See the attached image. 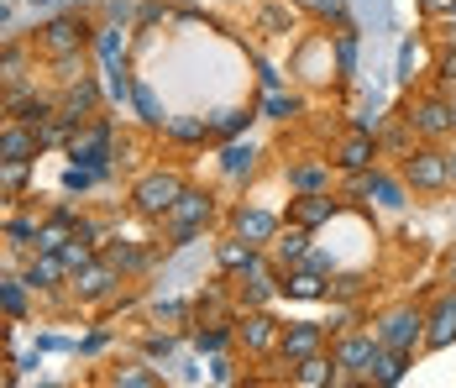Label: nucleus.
Instances as JSON below:
<instances>
[{
	"label": "nucleus",
	"mask_w": 456,
	"mask_h": 388,
	"mask_svg": "<svg viewBox=\"0 0 456 388\" xmlns=\"http://www.w3.org/2000/svg\"><path fill=\"white\" fill-rule=\"evenodd\" d=\"M452 284H456V262H452Z\"/></svg>",
	"instance_id": "obj_46"
},
{
	"label": "nucleus",
	"mask_w": 456,
	"mask_h": 388,
	"mask_svg": "<svg viewBox=\"0 0 456 388\" xmlns=\"http://www.w3.org/2000/svg\"><path fill=\"white\" fill-rule=\"evenodd\" d=\"M372 153H378V147H372V136H367V131L357 127L352 136H346V142H341V153H336V163H341L346 173H362V169H372Z\"/></svg>",
	"instance_id": "obj_20"
},
{
	"label": "nucleus",
	"mask_w": 456,
	"mask_h": 388,
	"mask_svg": "<svg viewBox=\"0 0 456 388\" xmlns=\"http://www.w3.org/2000/svg\"><path fill=\"white\" fill-rule=\"evenodd\" d=\"M278 289H283V294H294V300H320V294H325V273H320V268H310V262H299V268H294Z\"/></svg>",
	"instance_id": "obj_21"
},
{
	"label": "nucleus",
	"mask_w": 456,
	"mask_h": 388,
	"mask_svg": "<svg viewBox=\"0 0 456 388\" xmlns=\"http://www.w3.org/2000/svg\"><path fill=\"white\" fill-rule=\"evenodd\" d=\"M268 252H273V262L278 268H289V262H299L305 252H310V226H278V236L268 242Z\"/></svg>",
	"instance_id": "obj_16"
},
{
	"label": "nucleus",
	"mask_w": 456,
	"mask_h": 388,
	"mask_svg": "<svg viewBox=\"0 0 456 388\" xmlns=\"http://www.w3.org/2000/svg\"><path fill=\"white\" fill-rule=\"evenodd\" d=\"M378 346H394V351H414V346L425 342V315L414 310V304H399V310H388L383 320H378Z\"/></svg>",
	"instance_id": "obj_3"
},
{
	"label": "nucleus",
	"mask_w": 456,
	"mask_h": 388,
	"mask_svg": "<svg viewBox=\"0 0 456 388\" xmlns=\"http://www.w3.org/2000/svg\"><path fill=\"white\" fill-rule=\"evenodd\" d=\"M210 378H216V384H231V362H226V357H216V362H210Z\"/></svg>",
	"instance_id": "obj_41"
},
{
	"label": "nucleus",
	"mask_w": 456,
	"mask_h": 388,
	"mask_svg": "<svg viewBox=\"0 0 456 388\" xmlns=\"http://www.w3.org/2000/svg\"><path fill=\"white\" fill-rule=\"evenodd\" d=\"M289 184H294L299 194H320V189H325V169H320V163H305V169H289Z\"/></svg>",
	"instance_id": "obj_30"
},
{
	"label": "nucleus",
	"mask_w": 456,
	"mask_h": 388,
	"mask_svg": "<svg viewBox=\"0 0 456 388\" xmlns=\"http://www.w3.org/2000/svg\"><path fill=\"white\" fill-rule=\"evenodd\" d=\"M252 252H257V247H252V242H241V236H231V242H221V247H216V258H221V268H226V273H241Z\"/></svg>",
	"instance_id": "obj_26"
},
{
	"label": "nucleus",
	"mask_w": 456,
	"mask_h": 388,
	"mask_svg": "<svg viewBox=\"0 0 456 388\" xmlns=\"http://www.w3.org/2000/svg\"><path fill=\"white\" fill-rule=\"evenodd\" d=\"M105 262H110L116 273H142V268L152 262V252H147L142 242H105Z\"/></svg>",
	"instance_id": "obj_22"
},
{
	"label": "nucleus",
	"mask_w": 456,
	"mask_h": 388,
	"mask_svg": "<svg viewBox=\"0 0 456 388\" xmlns=\"http://www.w3.org/2000/svg\"><path fill=\"white\" fill-rule=\"evenodd\" d=\"M372 351H378V336H367V331H341V336H336V346H330V362H336L341 373L362 378L367 362H372Z\"/></svg>",
	"instance_id": "obj_7"
},
{
	"label": "nucleus",
	"mask_w": 456,
	"mask_h": 388,
	"mask_svg": "<svg viewBox=\"0 0 456 388\" xmlns=\"http://www.w3.org/2000/svg\"><path fill=\"white\" fill-rule=\"evenodd\" d=\"M404 184H414V189H446L452 184V163H446V153H436V147H419V153H410L404 158Z\"/></svg>",
	"instance_id": "obj_4"
},
{
	"label": "nucleus",
	"mask_w": 456,
	"mask_h": 388,
	"mask_svg": "<svg viewBox=\"0 0 456 388\" xmlns=\"http://www.w3.org/2000/svg\"><path fill=\"white\" fill-rule=\"evenodd\" d=\"M116 284H121V273H116L105 258H94L90 268H79V273H74V294H79L85 304L110 300V289H116Z\"/></svg>",
	"instance_id": "obj_10"
},
{
	"label": "nucleus",
	"mask_w": 456,
	"mask_h": 388,
	"mask_svg": "<svg viewBox=\"0 0 456 388\" xmlns=\"http://www.w3.org/2000/svg\"><path fill=\"white\" fill-rule=\"evenodd\" d=\"M0 21H5V5H0Z\"/></svg>",
	"instance_id": "obj_47"
},
{
	"label": "nucleus",
	"mask_w": 456,
	"mask_h": 388,
	"mask_svg": "<svg viewBox=\"0 0 456 388\" xmlns=\"http://www.w3.org/2000/svg\"><path fill=\"white\" fill-rule=\"evenodd\" d=\"M294 384H341V367H336V362H330V357H305V362H294Z\"/></svg>",
	"instance_id": "obj_23"
},
{
	"label": "nucleus",
	"mask_w": 456,
	"mask_h": 388,
	"mask_svg": "<svg viewBox=\"0 0 456 388\" xmlns=\"http://www.w3.org/2000/svg\"><path fill=\"white\" fill-rule=\"evenodd\" d=\"M37 153H43V142H37V131L27 121H5L0 127V163H32Z\"/></svg>",
	"instance_id": "obj_11"
},
{
	"label": "nucleus",
	"mask_w": 456,
	"mask_h": 388,
	"mask_svg": "<svg viewBox=\"0 0 456 388\" xmlns=\"http://www.w3.org/2000/svg\"><path fill=\"white\" fill-rule=\"evenodd\" d=\"M32 5H47V0H32Z\"/></svg>",
	"instance_id": "obj_48"
},
{
	"label": "nucleus",
	"mask_w": 456,
	"mask_h": 388,
	"mask_svg": "<svg viewBox=\"0 0 456 388\" xmlns=\"http://www.w3.org/2000/svg\"><path fill=\"white\" fill-rule=\"evenodd\" d=\"M27 74V47H5L0 53V85H21Z\"/></svg>",
	"instance_id": "obj_28"
},
{
	"label": "nucleus",
	"mask_w": 456,
	"mask_h": 388,
	"mask_svg": "<svg viewBox=\"0 0 456 388\" xmlns=\"http://www.w3.org/2000/svg\"><path fill=\"white\" fill-rule=\"evenodd\" d=\"M336 63H341V74H352L357 69V37H352V27L341 32V43H336Z\"/></svg>",
	"instance_id": "obj_36"
},
{
	"label": "nucleus",
	"mask_w": 456,
	"mask_h": 388,
	"mask_svg": "<svg viewBox=\"0 0 456 388\" xmlns=\"http://www.w3.org/2000/svg\"><path fill=\"white\" fill-rule=\"evenodd\" d=\"M183 189V173L174 169H152V173H142L137 178V189H132V205H137V216H152V220H163L168 216V205L179 200Z\"/></svg>",
	"instance_id": "obj_2"
},
{
	"label": "nucleus",
	"mask_w": 456,
	"mask_h": 388,
	"mask_svg": "<svg viewBox=\"0 0 456 388\" xmlns=\"http://www.w3.org/2000/svg\"><path fill=\"white\" fill-rule=\"evenodd\" d=\"M404 362H410V351H394V346H378L372 351V362H367V384H399L404 378Z\"/></svg>",
	"instance_id": "obj_18"
},
{
	"label": "nucleus",
	"mask_w": 456,
	"mask_h": 388,
	"mask_svg": "<svg viewBox=\"0 0 456 388\" xmlns=\"http://www.w3.org/2000/svg\"><path fill=\"white\" fill-rule=\"evenodd\" d=\"M446 163H452V184H456V153H446Z\"/></svg>",
	"instance_id": "obj_45"
},
{
	"label": "nucleus",
	"mask_w": 456,
	"mask_h": 388,
	"mask_svg": "<svg viewBox=\"0 0 456 388\" xmlns=\"http://www.w3.org/2000/svg\"><path fill=\"white\" fill-rule=\"evenodd\" d=\"M236 236L252 242V247H268L278 236V216H268V211H236Z\"/></svg>",
	"instance_id": "obj_17"
},
{
	"label": "nucleus",
	"mask_w": 456,
	"mask_h": 388,
	"mask_svg": "<svg viewBox=\"0 0 456 388\" xmlns=\"http://www.w3.org/2000/svg\"><path fill=\"white\" fill-rule=\"evenodd\" d=\"M226 173H231V178H241V173H252V147H241V142H231V147H226Z\"/></svg>",
	"instance_id": "obj_35"
},
{
	"label": "nucleus",
	"mask_w": 456,
	"mask_h": 388,
	"mask_svg": "<svg viewBox=\"0 0 456 388\" xmlns=\"http://www.w3.org/2000/svg\"><path fill=\"white\" fill-rule=\"evenodd\" d=\"M116 384H132V388H152V384H158V373H147V367H142V362H137V367H121V373H116Z\"/></svg>",
	"instance_id": "obj_39"
},
{
	"label": "nucleus",
	"mask_w": 456,
	"mask_h": 388,
	"mask_svg": "<svg viewBox=\"0 0 456 388\" xmlns=\"http://www.w3.org/2000/svg\"><path fill=\"white\" fill-rule=\"evenodd\" d=\"M21 278H27V289H32V294H53V289L69 278V268H63L58 252H37V258L27 262V273H21Z\"/></svg>",
	"instance_id": "obj_13"
},
{
	"label": "nucleus",
	"mask_w": 456,
	"mask_h": 388,
	"mask_svg": "<svg viewBox=\"0 0 456 388\" xmlns=\"http://www.w3.org/2000/svg\"><path fill=\"white\" fill-rule=\"evenodd\" d=\"M310 5H315V11H336V5H341V0H310Z\"/></svg>",
	"instance_id": "obj_44"
},
{
	"label": "nucleus",
	"mask_w": 456,
	"mask_h": 388,
	"mask_svg": "<svg viewBox=\"0 0 456 388\" xmlns=\"http://www.w3.org/2000/svg\"><path fill=\"white\" fill-rule=\"evenodd\" d=\"M441 79H446V85H456V53H446V58H441Z\"/></svg>",
	"instance_id": "obj_42"
},
{
	"label": "nucleus",
	"mask_w": 456,
	"mask_h": 388,
	"mask_svg": "<svg viewBox=\"0 0 456 388\" xmlns=\"http://www.w3.org/2000/svg\"><path fill=\"white\" fill-rule=\"evenodd\" d=\"M278 331H283V326H273L268 315H247V320L236 326V342L247 346L252 357H263V351H273L278 346Z\"/></svg>",
	"instance_id": "obj_14"
},
{
	"label": "nucleus",
	"mask_w": 456,
	"mask_h": 388,
	"mask_svg": "<svg viewBox=\"0 0 456 388\" xmlns=\"http://www.w3.org/2000/svg\"><path fill=\"white\" fill-rule=\"evenodd\" d=\"M252 116L247 111H216V121H210V136H236V131L247 127Z\"/></svg>",
	"instance_id": "obj_33"
},
{
	"label": "nucleus",
	"mask_w": 456,
	"mask_h": 388,
	"mask_svg": "<svg viewBox=\"0 0 456 388\" xmlns=\"http://www.w3.org/2000/svg\"><path fill=\"white\" fill-rule=\"evenodd\" d=\"M289 216H294V226H310V231H315V226H325V220L336 216V200H330L325 189H320V194H299Z\"/></svg>",
	"instance_id": "obj_19"
},
{
	"label": "nucleus",
	"mask_w": 456,
	"mask_h": 388,
	"mask_svg": "<svg viewBox=\"0 0 456 388\" xmlns=\"http://www.w3.org/2000/svg\"><path fill=\"white\" fill-rule=\"evenodd\" d=\"M263 111H268L273 121H289V116L299 111V100H294V95H268V100H263Z\"/></svg>",
	"instance_id": "obj_37"
},
{
	"label": "nucleus",
	"mask_w": 456,
	"mask_h": 388,
	"mask_svg": "<svg viewBox=\"0 0 456 388\" xmlns=\"http://www.w3.org/2000/svg\"><path fill=\"white\" fill-rule=\"evenodd\" d=\"M410 127L419 131V136H446V131H456V105L441 100V95H425V100H414Z\"/></svg>",
	"instance_id": "obj_8"
},
{
	"label": "nucleus",
	"mask_w": 456,
	"mask_h": 388,
	"mask_svg": "<svg viewBox=\"0 0 456 388\" xmlns=\"http://www.w3.org/2000/svg\"><path fill=\"white\" fill-rule=\"evenodd\" d=\"M231 336H236V331H226V326H210V331L200 326V331H194V346H200V351H226Z\"/></svg>",
	"instance_id": "obj_32"
},
{
	"label": "nucleus",
	"mask_w": 456,
	"mask_h": 388,
	"mask_svg": "<svg viewBox=\"0 0 456 388\" xmlns=\"http://www.w3.org/2000/svg\"><path fill=\"white\" fill-rule=\"evenodd\" d=\"M325 294H330V300H357V294H362V278H357V273H341Z\"/></svg>",
	"instance_id": "obj_38"
},
{
	"label": "nucleus",
	"mask_w": 456,
	"mask_h": 388,
	"mask_svg": "<svg viewBox=\"0 0 456 388\" xmlns=\"http://www.w3.org/2000/svg\"><path fill=\"white\" fill-rule=\"evenodd\" d=\"M174 346H179V336H174V331H163V336L152 331V336H147V357H168Z\"/></svg>",
	"instance_id": "obj_40"
},
{
	"label": "nucleus",
	"mask_w": 456,
	"mask_h": 388,
	"mask_svg": "<svg viewBox=\"0 0 456 388\" xmlns=\"http://www.w3.org/2000/svg\"><path fill=\"white\" fill-rule=\"evenodd\" d=\"M205 121H163V136L168 142H183V147H194V142H205Z\"/></svg>",
	"instance_id": "obj_29"
},
{
	"label": "nucleus",
	"mask_w": 456,
	"mask_h": 388,
	"mask_svg": "<svg viewBox=\"0 0 456 388\" xmlns=\"http://www.w3.org/2000/svg\"><path fill=\"white\" fill-rule=\"evenodd\" d=\"M132 105L142 111V121H147V127H163V116H158V100H152V89H147V85H132Z\"/></svg>",
	"instance_id": "obj_34"
},
{
	"label": "nucleus",
	"mask_w": 456,
	"mask_h": 388,
	"mask_svg": "<svg viewBox=\"0 0 456 388\" xmlns=\"http://www.w3.org/2000/svg\"><path fill=\"white\" fill-rule=\"evenodd\" d=\"M5 236H11V242H16L21 252H32V247H37V220H32V216L5 220Z\"/></svg>",
	"instance_id": "obj_31"
},
{
	"label": "nucleus",
	"mask_w": 456,
	"mask_h": 388,
	"mask_svg": "<svg viewBox=\"0 0 456 388\" xmlns=\"http://www.w3.org/2000/svg\"><path fill=\"white\" fill-rule=\"evenodd\" d=\"M27 169L32 163H0V200H16L27 189Z\"/></svg>",
	"instance_id": "obj_27"
},
{
	"label": "nucleus",
	"mask_w": 456,
	"mask_h": 388,
	"mask_svg": "<svg viewBox=\"0 0 456 388\" xmlns=\"http://www.w3.org/2000/svg\"><path fill=\"white\" fill-rule=\"evenodd\" d=\"M452 342H456V289H446L436 300V310L425 315V346L441 351V346H452Z\"/></svg>",
	"instance_id": "obj_12"
},
{
	"label": "nucleus",
	"mask_w": 456,
	"mask_h": 388,
	"mask_svg": "<svg viewBox=\"0 0 456 388\" xmlns=\"http://www.w3.org/2000/svg\"><path fill=\"white\" fill-rule=\"evenodd\" d=\"M210 194H200V189H183L179 200L168 205V216H163V236H168V247H189L200 231H205V220H210Z\"/></svg>",
	"instance_id": "obj_1"
},
{
	"label": "nucleus",
	"mask_w": 456,
	"mask_h": 388,
	"mask_svg": "<svg viewBox=\"0 0 456 388\" xmlns=\"http://www.w3.org/2000/svg\"><path fill=\"white\" fill-rule=\"evenodd\" d=\"M94 111H100V85H94L90 74L69 79L63 100H58V116H63L69 127H85V121H94Z\"/></svg>",
	"instance_id": "obj_6"
},
{
	"label": "nucleus",
	"mask_w": 456,
	"mask_h": 388,
	"mask_svg": "<svg viewBox=\"0 0 456 388\" xmlns=\"http://www.w3.org/2000/svg\"><path fill=\"white\" fill-rule=\"evenodd\" d=\"M27 294H32L27 278H0V315L5 320H21L27 315Z\"/></svg>",
	"instance_id": "obj_24"
},
{
	"label": "nucleus",
	"mask_w": 456,
	"mask_h": 388,
	"mask_svg": "<svg viewBox=\"0 0 456 388\" xmlns=\"http://www.w3.org/2000/svg\"><path fill=\"white\" fill-rule=\"evenodd\" d=\"M352 194H372L383 211H404V189L394 184V178H383V173H357V184H352Z\"/></svg>",
	"instance_id": "obj_15"
},
{
	"label": "nucleus",
	"mask_w": 456,
	"mask_h": 388,
	"mask_svg": "<svg viewBox=\"0 0 456 388\" xmlns=\"http://www.w3.org/2000/svg\"><path fill=\"white\" fill-rule=\"evenodd\" d=\"M320 346H325V326H315V320H294V326H283V331H278V351H283L289 362L315 357Z\"/></svg>",
	"instance_id": "obj_9"
},
{
	"label": "nucleus",
	"mask_w": 456,
	"mask_h": 388,
	"mask_svg": "<svg viewBox=\"0 0 456 388\" xmlns=\"http://www.w3.org/2000/svg\"><path fill=\"white\" fill-rule=\"evenodd\" d=\"M58 258H63V268H69V278H74L79 268H90V262H94V242H85V236H69V242L58 247Z\"/></svg>",
	"instance_id": "obj_25"
},
{
	"label": "nucleus",
	"mask_w": 456,
	"mask_h": 388,
	"mask_svg": "<svg viewBox=\"0 0 456 388\" xmlns=\"http://www.w3.org/2000/svg\"><path fill=\"white\" fill-rule=\"evenodd\" d=\"M425 11H436V16H441V11H456V0H425Z\"/></svg>",
	"instance_id": "obj_43"
},
{
	"label": "nucleus",
	"mask_w": 456,
	"mask_h": 388,
	"mask_svg": "<svg viewBox=\"0 0 456 388\" xmlns=\"http://www.w3.org/2000/svg\"><path fill=\"white\" fill-rule=\"evenodd\" d=\"M37 43H43V53L58 63V58H74L79 47L90 43V32H85V21H74V16H53L43 32H37Z\"/></svg>",
	"instance_id": "obj_5"
}]
</instances>
